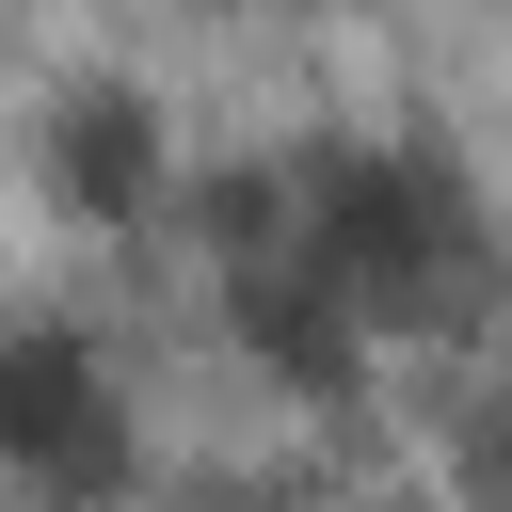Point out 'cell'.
<instances>
[{"mask_svg":"<svg viewBox=\"0 0 512 512\" xmlns=\"http://www.w3.org/2000/svg\"><path fill=\"white\" fill-rule=\"evenodd\" d=\"M304 272L352 304V336H416V320H464L480 304V208L432 144H368L304 192Z\"/></svg>","mask_w":512,"mask_h":512,"instance_id":"obj_1","label":"cell"},{"mask_svg":"<svg viewBox=\"0 0 512 512\" xmlns=\"http://www.w3.org/2000/svg\"><path fill=\"white\" fill-rule=\"evenodd\" d=\"M0 464H16V480H64V496H96V480L128 464L112 384H96V352H80L64 320H0Z\"/></svg>","mask_w":512,"mask_h":512,"instance_id":"obj_2","label":"cell"},{"mask_svg":"<svg viewBox=\"0 0 512 512\" xmlns=\"http://www.w3.org/2000/svg\"><path fill=\"white\" fill-rule=\"evenodd\" d=\"M224 304H240V336H256V352H272L304 400H336V384H352V352H368V336H352V304L304 272V240H288V224H272V240H240Z\"/></svg>","mask_w":512,"mask_h":512,"instance_id":"obj_3","label":"cell"},{"mask_svg":"<svg viewBox=\"0 0 512 512\" xmlns=\"http://www.w3.org/2000/svg\"><path fill=\"white\" fill-rule=\"evenodd\" d=\"M48 192H64V224H144V192H160V112H144V96H64Z\"/></svg>","mask_w":512,"mask_h":512,"instance_id":"obj_4","label":"cell"}]
</instances>
